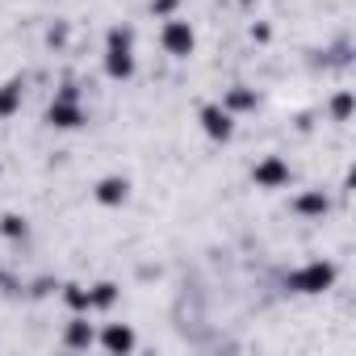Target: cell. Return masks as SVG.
Segmentation results:
<instances>
[{
	"label": "cell",
	"mask_w": 356,
	"mask_h": 356,
	"mask_svg": "<svg viewBox=\"0 0 356 356\" xmlns=\"http://www.w3.org/2000/svg\"><path fill=\"white\" fill-rule=\"evenodd\" d=\"M101 72H105V80H113V84H126V80H134V72H138V59H134V30H130V26H109V30H105V55H101Z\"/></svg>",
	"instance_id": "1"
},
{
	"label": "cell",
	"mask_w": 356,
	"mask_h": 356,
	"mask_svg": "<svg viewBox=\"0 0 356 356\" xmlns=\"http://www.w3.org/2000/svg\"><path fill=\"white\" fill-rule=\"evenodd\" d=\"M88 122V109H84V92L76 80H63L47 105V126L51 130H80Z\"/></svg>",
	"instance_id": "2"
},
{
	"label": "cell",
	"mask_w": 356,
	"mask_h": 356,
	"mask_svg": "<svg viewBox=\"0 0 356 356\" xmlns=\"http://www.w3.org/2000/svg\"><path fill=\"white\" fill-rule=\"evenodd\" d=\"M335 281H339V268L331 260H306L285 277V289L298 293V298H318V293L335 289Z\"/></svg>",
	"instance_id": "3"
},
{
	"label": "cell",
	"mask_w": 356,
	"mask_h": 356,
	"mask_svg": "<svg viewBox=\"0 0 356 356\" xmlns=\"http://www.w3.org/2000/svg\"><path fill=\"white\" fill-rule=\"evenodd\" d=\"M159 47H163V55H172V59H189V55L197 51V30H193L185 17H163Z\"/></svg>",
	"instance_id": "4"
},
{
	"label": "cell",
	"mask_w": 356,
	"mask_h": 356,
	"mask_svg": "<svg viewBox=\"0 0 356 356\" xmlns=\"http://www.w3.org/2000/svg\"><path fill=\"white\" fill-rule=\"evenodd\" d=\"M289 181H293V168H289L285 155H260V159L252 163V185L264 189V193H277V189H285Z\"/></svg>",
	"instance_id": "5"
},
{
	"label": "cell",
	"mask_w": 356,
	"mask_h": 356,
	"mask_svg": "<svg viewBox=\"0 0 356 356\" xmlns=\"http://www.w3.org/2000/svg\"><path fill=\"white\" fill-rule=\"evenodd\" d=\"M197 122H202V134H206V138H214V143H231L239 118H235L231 109H222V101H210V105L197 109Z\"/></svg>",
	"instance_id": "6"
},
{
	"label": "cell",
	"mask_w": 356,
	"mask_h": 356,
	"mask_svg": "<svg viewBox=\"0 0 356 356\" xmlns=\"http://www.w3.org/2000/svg\"><path fill=\"white\" fill-rule=\"evenodd\" d=\"M130 189H134L130 176H118V172H113V176H101V181L92 185V202L105 206V210H122V206L130 202Z\"/></svg>",
	"instance_id": "7"
},
{
	"label": "cell",
	"mask_w": 356,
	"mask_h": 356,
	"mask_svg": "<svg viewBox=\"0 0 356 356\" xmlns=\"http://www.w3.org/2000/svg\"><path fill=\"white\" fill-rule=\"evenodd\" d=\"M97 343H101L109 356H126V352L138 348V335H134L130 323H105V327L97 331Z\"/></svg>",
	"instance_id": "8"
},
{
	"label": "cell",
	"mask_w": 356,
	"mask_h": 356,
	"mask_svg": "<svg viewBox=\"0 0 356 356\" xmlns=\"http://www.w3.org/2000/svg\"><path fill=\"white\" fill-rule=\"evenodd\" d=\"M289 210H293L298 218H306V222H323V218L331 214V193H327V189H306V193H298V197L289 202Z\"/></svg>",
	"instance_id": "9"
},
{
	"label": "cell",
	"mask_w": 356,
	"mask_h": 356,
	"mask_svg": "<svg viewBox=\"0 0 356 356\" xmlns=\"http://www.w3.org/2000/svg\"><path fill=\"white\" fill-rule=\"evenodd\" d=\"M63 348H72V352L97 348V327L88 323V314H72V318H67V327H63Z\"/></svg>",
	"instance_id": "10"
},
{
	"label": "cell",
	"mask_w": 356,
	"mask_h": 356,
	"mask_svg": "<svg viewBox=\"0 0 356 356\" xmlns=\"http://www.w3.org/2000/svg\"><path fill=\"white\" fill-rule=\"evenodd\" d=\"M222 109H231L235 118L256 113V109H260V92H256L252 84H231V88L222 92Z\"/></svg>",
	"instance_id": "11"
},
{
	"label": "cell",
	"mask_w": 356,
	"mask_h": 356,
	"mask_svg": "<svg viewBox=\"0 0 356 356\" xmlns=\"http://www.w3.org/2000/svg\"><path fill=\"white\" fill-rule=\"evenodd\" d=\"M22 101H26V76H13L0 84V122H9L22 113Z\"/></svg>",
	"instance_id": "12"
},
{
	"label": "cell",
	"mask_w": 356,
	"mask_h": 356,
	"mask_svg": "<svg viewBox=\"0 0 356 356\" xmlns=\"http://www.w3.org/2000/svg\"><path fill=\"white\" fill-rule=\"evenodd\" d=\"M118 298H122V289H118L113 281H97V285H88V306H92V314L113 310V306H118Z\"/></svg>",
	"instance_id": "13"
},
{
	"label": "cell",
	"mask_w": 356,
	"mask_h": 356,
	"mask_svg": "<svg viewBox=\"0 0 356 356\" xmlns=\"http://www.w3.org/2000/svg\"><path fill=\"white\" fill-rule=\"evenodd\" d=\"M59 293H63V306H67L72 314H92V306H88V285H80V281H63Z\"/></svg>",
	"instance_id": "14"
},
{
	"label": "cell",
	"mask_w": 356,
	"mask_h": 356,
	"mask_svg": "<svg viewBox=\"0 0 356 356\" xmlns=\"http://www.w3.org/2000/svg\"><path fill=\"white\" fill-rule=\"evenodd\" d=\"M0 235H5L9 243H26L30 239V222L22 214H0Z\"/></svg>",
	"instance_id": "15"
},
{
	"label": "cell",
	"mask_w": 356,
	"mask_h": 356,
	"mask_svg": "<svg viewBox=\"0 0 356 356\" xmlns=\"http://www.w3.org/2000/svg\"><path fill=\"white\" fill-rule=\"evenodd\" d=\"M348 118H352V92L339 88V92L331 97V122H348Z\"/></svg>",
	"instance_id": "16"
},
{
	"label": "cell",
	"mask_w": 356,
	"mask_h": 356,
	"mask_svg": "<svg viewBox=\"0 0 356 356\" xmlns=\"http://www.w3.org/2000/svg\"><path fill=\"white\" fill-rule=\"evenodd\" d=\"M67 38H72V26H67V22L47 26V47H51V51H63V47H67Z\"/></svg>",
	"instance_id": "17"
},
{
	"label": "cell",
	"mask_w": 356,
	"mask_h": 356,
	"mask_svg": "<svg viewBox=\"0 0 356 356\" xmlns=\"http://www.w3.org/2000/svg\"><path fill=\"white\" fill-rule=\"evenodd\" d=\"M185 0H151V13L155 17H176V9H181Z\"/></svg>",
	"instance_id": "18"
},
{
	"label": "cell",
	"mask_w": 356,
	"mask_h": 356,
	"mask_svg": "<svg viewBox=\"0 0 356 356\" xmlns=\"http://www.w3.org/2000/svg\"><path fill=\"white\" fill-rule=\"evenodd\" d=\"M51 289H59V281H55V277H38V281H30V293H34V298H47Z\"/></svg>",
	"instance_id": "19"
},
{
	"label": "cell",
	"mask_w": 356,
	"mask_h": 356,
	"mask_svg": "<svg viewBox=\"0 0 356 356\" xmlns=\"http://www.w3.org/2000/svg\"><path fill=\"white\" fill-rule=\"evenodd\" d=\"M268 38H273V30H268L264 22H260V26H252V42H268Z\"/></svg>",
	"instance_id": "20"
},
{
	"label": "cell",
	"mask_w": 356,
	"mask_h": 356,
	"mask_svg": "<svg viewBox=\"0 0 356 356\" xmlns=\"http://www.w3.org/2000/svg\"><path fill=\"white\" fill-rule=\"evenodd\" d=\"M239 5H260V0H239Z\"/></svg>",
	"instance_id": "21"
},
{
	"label": "cell",
	"mask_w": 356,
	"mask_h": 356,
	"mask_svg": "<svg viewBox=\"0 0 356 356\" xmlns=\"http://www.w3.org/2000/svg\"><path fill=\"white\" fill-rule=\"evenodd\" d=\"M0 176H5V168H0Z\"/></svg>",
	"instance_id": "22"
}]
</instances>
